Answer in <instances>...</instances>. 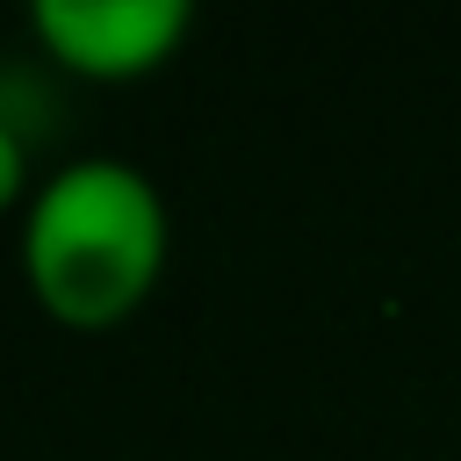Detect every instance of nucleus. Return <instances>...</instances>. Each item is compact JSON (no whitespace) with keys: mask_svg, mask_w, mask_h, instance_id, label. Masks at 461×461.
I'll list each match as a JSON object with an SVG mask.
<instances>
[{"mask_svg":"<svg viewBox=\"0 0 461 461\" xmlns=\"http://www.w3.org/2000/svg\"><path fill=\"white\" fill-rule=\"evenodd\" d=\"M166 194L130 158H65L22 209V281L65 331H108L151 303L166 274Z\"/></svg>","mask_w":461,"mask_h":461,"instance_id":"f257e3e1","label":"nucleus"},{"mask_svg":"<svg viewBox=\"0 0 461 461\" xmlns=\"http://www.w3.org/2000/svg\"><path fill=\"white\" fill-rule=\"evenodd\" d=\"M194 29L187 0H36L29 36L36 50L72 79H151Z\"/></svg>","mask_w":461,"mask_h":461,"instance_id":"f03ea898","label":"nucleus"},{"mask_svg":"<svg viewBox=\"0 0 461 461\" xmlns=\"http://www.w3.org/2000/svg\"><path fill=\"white\" fill-rule=\"evenodd\" d=\"M29 194H36L29 187V137L0 115V216L7 209H29Z\"/></svg>","mask_w":461,"mask_h":461,"instance_id":"7ed1b4c3","label":"nucleus"}]
</instances>
